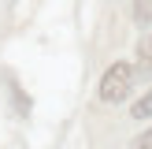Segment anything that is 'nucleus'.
Wrapping results in <instances>:
<instances>
[{"mask_svg": "<svg viewBox=\"0 0 152 149\" xmlns=\"http://www.w3.org/2000/svg\"><path fill=\"white\" fill-rule=\"evenodd\" d=\"M130 89H134V67L130 63H111L108 71H104V78H100V101L119 104V101L130 97Z\"/></svg>", "mask_w": 152, "mask_h": 149, "instance_id": "f257e3e1", "label": "nucleus"}, {"mask_svg": "<svg viewBox=\"0 0 152 149\" xmlns=\"http://www.w3.org/2000/svg\"><path fill=\"white\" fill-rule=\"evenodd\" d=\"M137 60H141V74H152V34L148 37H141V45H137Z\"/></svg>", "mask_w": 152, "mask_h": 149, "instance_id": "f03ea898", "label": "nucleus"}, {"mask_svg": "<svg viewBox=\"0 0 152 149\" xmlns=\"http://www.w3.org/2000/svg\"><path fill=\"white\" fill-rule=\"evenodd\" d=\"M134 19L137 22H152V0H134Z\"/></svg>", "mask_w": 152, "mask_h": 149, "instance_id": "7ed1b4c3", "label": "nucleus"}, {"mask_svg": "<svg viewBox=\"0 0 152 149\" xmlns=\"http://www.w3.org/2000/svg\"><path fill=\"white\" fill-rule=\"evenodd\" d=\"M148 116H152V89L141 97L137 104H134V119H148Z\"/></svg>", "mask_w": 152, "mask_h": 149, "instance_id": "20e7f679", "label": "nucleus"}, {"mask_svg": "<svg viewBox=\"0 0 152 149\" xmlns=\"http://www.w3.org/2000/svg\"><path fill=\"white\" fill-rule=\"evenodd\" d=\"M130 149H152V131H145V134H137Z\"/></svg>", "mask_w": 152, "mask_h": 149, "instance_id": "39448f33", "label": "nucleus"}]
</instances>
